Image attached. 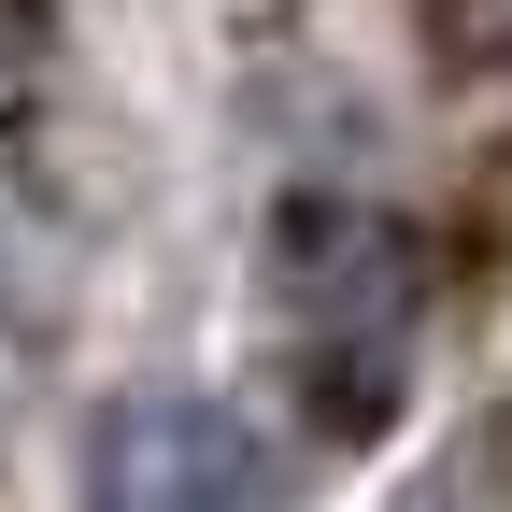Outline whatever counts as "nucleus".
Instances as JSON below:
<instances>
[{
  "label": "nucleus",
  "mask_w": 512,
  "mask_h": 512,
  "mask_svg": "<svg viewBox=\"0 0 512 512\" xmlns=\"http://www.w3.org/2000/svg\"><path fill=\"white\" fill-rule=\"evenodd\" d=\"M86 512H271V456L214 384H128L86 427Z\"/></svg>",
  "instance_id": "f257e3e1"
},
{
  "label": "nucleus",
  "mask_w": 512,
  "mask_h": 512,
  "mask_svg": "<svg viewBox=\"0 0 512 512\" xmlns=\"http://www.w3.org/2000/svg\"><path fill=\"white\" fill-rule=\"evenodd\" d=\"M299 399L328 413L342 441H370L384 413H399V342H313L299 356Z\"/></svg>",
  "instance_id": "f03ea898"
}]
</instances>
